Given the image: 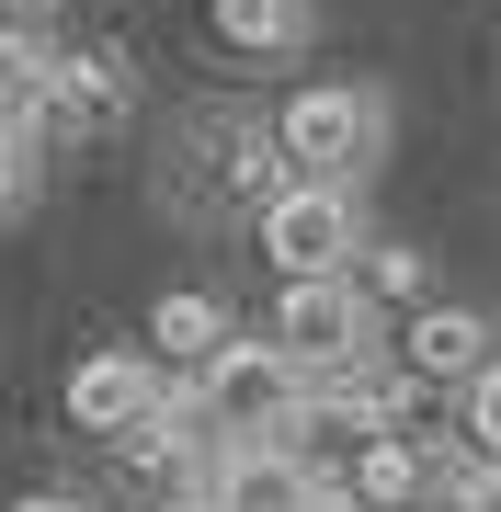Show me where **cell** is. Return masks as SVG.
I'll list each match as a JSON object with an SVG mask.
<instances>
[{
	"label": "cell",
	"mask_w": 501,
	"mask_h": 512,
	"mask_svg": "<svg viewBox=\"0 0 501 512\" xmlns=\"http://www.w3.org/2000/svg\"><path fill=\"white\" fill-rule=\"evenodd\" d=\"M376 148H388V92H365V80H308V92L274 114L285 183H331V194H353V183L376 171Z\"/></svg>",
	"instance_id": "obj_1"
},
{
	"label": "cell",
	"mask_w": 501,
	"mask_h": 512,
	"mask_svg": "<svg viewBox=\"0 0 501 512\" xmlns=\"http://www.w3.org/2000/svg\"><path fill=\"white\" fill-rule=\"evenodd\" d=\"M205 421H217V444H297V410H308V376L285 365L274 342H228L205 376H183Z\"/></svg>",
	"instance_id": "obj_2"
},
{
	"label": "cell",
	"mask_w": 501,
	"mask_h": 512,
	"mask_svg": "<svg viewBox=\"0 0 501 512\" xmlns=\"http://www.w3.org/2000/svg\"><path fill=\"white\" fill-rule=\"evenodd\" d=\"M262 251H274L285 285H331L365 262V217H353V194L331 183H274L262 194Z\"/></svg>",
	"instance_id": "obj_3"
},
{
	"label": "cell",
	"mask_w": 501,
	"mask_h": 512,
	"mask_svg": "<svg viewBox=\"0 0 501 512\" xmlns=\"http://www.w3.org/2000/svg\"><path fill=\"white\" fill-rule=\"evenodd\" d=\"M262 342H274L308 387H319V376H365V353H376V308L353 296V274H331V285H285Z\"/></svg>",
	"instance_id": "obj_4"
},
{
	"label": "cell",
	"mask_w": 501,
	"mask_h": 512,
	"mask_svg": "<svg viewBox=\"0 0 501 512\" xmlns=\"http://www.w3.org/2000/svg\"><path fill=\"white\" fill-rule=\"evenodd\" d=\"M160 387H171V376H160L137 342H103V353H80V365H69V421H80V433H103V444H126L137 421L160 410Z\"/></svg>",
	"instance_id": "obj_5"
},
{
	"label": "cell",
	"mask_w": 501,
	"mask_h": 512,
	"mask_svg": "<svg viewBox=\"0 0 501 512\" xmlns=\"http://www.w3.org/2000/svg\"><path fill=\"white\" fill-rule=\"evenodd\" d=\"M319 490H331V467L297 444H228L205 467V512H308Z\"/></svg>",
	"instance_id": "obj_6"
},
{
	"label": "cell",
	"mask_w": 501,
	"mask_h": 512,
	"mask_svg": "<svg viewBox=\"0 0 501 512\" xmlns=\"http://www.w3.org/2000/svg\"><path fill=\"white\" fill-rule=\"evenodd\" d=\"M410 421V376H319L308 410H297V456L308 444H342V456H365L376 433H399Z\"/></svg>",
	"instance_id": "obj_7"
},
{
	"label": "cell",
	"mask_w": 501,
	"mask_h": 512,
	"mask_svg": "<svg viewBox=\"0 0 501 512\" xmlns=\"http://www.w3.org/2000/svg\"><path fill=\"white\" fill-rule=\"evenodd\" d=\"M490 353H501L490 319L456 308V296H422V308H410V330H399V376H410V387H467Z\"/></svg>",
	"instance_id": "obj_8"
},
{
	"label": "cell",
	"mask_w": 501,
	"mask_h": 512,
	"mask_svg": "<svg viewBox=\"0 0 501 512\" xmlns=\"http://www.w3.org/2000/svg\"><path fill=\"white\" fill-rule=\"evenodd\" d=\"M228 342H240V330H228V296H205V285H171L160 308H149V342H137V353H149L160 376H205Z\"/></svg>",
	"instance_id": "obj_9"
},
{
	"label": "cell",
	"mask_w": 501,
	"mask_h": 512,
	"mask_svg": "<svg viewBox=\"0 0 501 512\" xmlns=\"http://www.w3.org/2000/svg\"><path fill=\"white\" fill-rule=\"evenodd\" d=\"M422 478H433L422 444H410V433H376L365 456H353V478H331V490L365 501V512H410V501H422Z\"/></svg>",
	"instance_id": "obj_10"
},
{
	"label": "cell",
	"mask_w": 501,
	"mask_h": 512,
	"mask_svg": "<svg viewBox=\"0 0 501 512\" xmlns=\"http://www.w3.org/2000/svg\"><path fill=\"white\" fill-rule=\"evenodd\" d=\"M46 114H69V126H114V114H126V57H103V46L57 57V80H46Z\"/></svg>",
	"instance_id": "obj_11"
},
{
	"label": "cell",
	"mask_w": 501,
	"mask_h": 512,
	"mask_svg": "<svg viewBox=\"0 0 501 512\" xmlns=\"http://www.w3.org/2000/svg\"><path fill=\"white\" fill-rule=\"evenodd\" d=\"M46 80H57L46 35H23V23H0V126H23V137H35V126H46Z\"/></svg>",
	"instance_id": "obj_12"
},
{
	"label": "cell",
	"mask_w": 501,
	"mask_h": 512,
	"mask_svg": "<svg viewBox=\"0 0 501 512\" xmlns=\"http://www.w3.org/2000/svg\"><path fill=\"white\" fill-rule=\"evenodd\" d=\"M217 12V35L240 46V57H285V46H308V0H205Z\"/></svg>",
	"instance_id": "obj_13"
},
{
	"label": "cell",
	"mask_w": 501,
	"mask_h": 512,
	"mask_svg": "<svg viewBox=\"0 0 501 512\" xmlns=\"http://www.w3.org/2000/svg\"><path fill=\"white\" fill-rule=\"evenodd\" d=\"M422 274H433V262L410 251V239H365V262H353V296H365V308H422Z\"/></svg>",
	"instance_id": "obj_14"
},
{
	"label": "cell",
	"mask_w": 501,
	"mask_h": 512,
	"mask_svg": "<svg viewBox=\"0 0 501 512\" xmlns=\"http://www.w3.org/2000/svg\"><path fill=\"white\" fill-rule=\"evenodd\" d=\"M467 456H479V467H501V353L467 376Z\"/></svg>",
	"instance_id": "obj_15"
},
{
	"label": "cell",
	"mask_w": 501,
	"mask_h": 512,
	"mask_svg": "<svg viewBox=\"0 0 501 512\" xmlns=\"http://www.w3.org/2000/svg\"><path fill=\"white\" fill-rule=\"evenodd\" d=\"M23 194H35V137H23V126H0V217H12Z\"/></svg>",
	"instance_id": "obj_16"
},
{
	"label": "cell",
	"mask_w": 501,
	"mask_h": 512,
	"mask_svg": "<svg viewBox=\"0 0 501 512\" xmlns=\"http://www.w3.org/2000/svg\"><path fill=\"white\" fill-rule=\"evenodd\" d=\"M12 512H92V501H69V490H35V501H12Z\"/></svg>",
	"instance_id": "obj_17"
},
{
	"label": "cell",
	"mask_w": 501,
	"mask_h": 512,
	"mask_svg": "<svg viewBox=\"0 0 501 512\" xmlns=\"http://www.w3.org/2000/svg\"><path fill=\"white\" fill-rule=\"evenodd\" d=\"M308 512H365V501H342V490H319V501H308Z\"/></svg>",
	"instance_id": "obj_18"
},
{
	"label": "cell",
	"mask_w": 501,
	"mask_h": 512,
	"mask_svg": "<svg viewBox=\"0 0 501 512\" xmlns=\"http://www.w3.org/2000/svg\"><path fill=\"white\" fill-rule=\"evenodd\" d=\"M160 512H205V490H171V501H160Z\"/></svg>",
	"instance_id": "obj_19"
},
{
	"label": "cell",
	"mask_w": 501,
	"mask_h": 512,
	"mask_svg": "<svg viewBox=\"0 0 501 512\" xmlns=\"http://www.w3.org/2000/svg\"><path fill=\"white\" fill-rule=\"evenodd\" d=\"M410 512H467V501H410Z\"/></svg>",
	"instance_id": "obj_20"
}]
</instances>
